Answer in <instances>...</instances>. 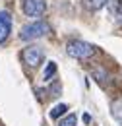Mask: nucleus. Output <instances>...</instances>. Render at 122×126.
<instances>
[{
    "label": "nucleus",
    "mask_w": 122,
    "mask_h": 126,
    "mask_svg": "<svg viewBox=\"0 0 122 126\" xmlns=\"http://www.w3.org/2000/svg\"><path fill=\"white\" fill-rule=\"evenodd\" d=\"M116 23L122 25V4L118 6V10H116Z\"/></svg>",
    "instance_id": "obj_12"
},
{
    "label": "nucleus",
    "mask_w": 122,
    "mask_h": 126,
    "mask_svg": "<svg viewBox=\"0 0 122 126\" xmlns=\"http://www.w3.org/2000/svg\"><path fill=\"white\" fill-rule=\"evenodd\" d=\"M68 112V105L66 103H60V105H54L52 107V110H50V118L52 120H58L60 116H64Z\"/></svg>",
    "instance_id": "obj_7"
},
{
    "label": "nucleus",
    "mask_w": 122,
    "mask_h": 126,
    "mask_svg": "<svg viewBox=\"0 0 122 126\" xmlns=\"http://www.w3.org/2000/svg\"><path fill=\"white\" fill-rule=\"evenodd\" d=\"M76 124H77V116L76 114H68V116L60 118V122H58V126H76Z\"/></svg>",
    "instance_id": "obj_11"
},
{
    "label": "nucleus",
    "mask_w": 122,
    "mask_h": 126,
    "mask_svg": "<svg viewBox=\"0 0 122 126\" xmlns=\"http://www.w3.org/2000/svg\"><path fill=\"white\" fill-rule=\"evenodd\" d=\"M56 74V64L54 62H48L45 68V72H43V78H45V81H48V79H52V76Z\"/></svg>",
    "instance_id": "obj_10"
},
{
    "label": "nucleus",
    "mask_w": 122,
    "mask_h": 126,
    "mask_svg": "<svg viewBox=\"0 0 122 126\" xmlns=\"http://www.w3.org/2000/svg\"><path fill=\"white\" fill-rule=\"evenodd\" d=\"M48 33V25L45 21H33L29 25H23L21 31H19V39L21 41H33V39H39Z\"/></svg>",
    "instance_id": "obj_1"
},
{
    "label": "nucleus",
    "mask_w": 122,
    "mask_h": 126,
    "mask_svg": "<svg viewBox=\"0 0 122 126\" xmlns=\"http://www.w3.org/2000/svg\"><path fill=\"white\" fill-rule=\"evenodd\" d=\"M66 52L72 58H89L95 54V47L85 41H70L66 45Z\"/></svg>",
    "instance_id": "obj_2"
},
{
    "label": "nucleus",
    "mask_w": 122,
    "mask_h": 126,
    "mask_svg": "<svg viewBox=\"0 0 122 126\" xmlns=\"http://www.w3.org/2000/svg\"><path fill=\"white\" fill-rule=\"evenodd\" d=\"M110 114H112V118L116 122L122 124V99H114L110 103Z\"/></svg>",
    "instance_id": "obj_6"
},
{
    "label": "nucleus",
    "mask_w": 122,
    "mask_h": 126,
    "mask_svg": "<svg viewBox=\"0 0 122 126\" xmlns=\"http://www.w3.org/2000/svg\"><path fill=\"white\" fill-rule=\"evenodd\" d=\"M21 60L27 64L29 68H37L39 64L43 62V48L37 45H29L21 50Z\"/></svg>",
    "instance_id": "obj_3"
},
{
    "label": "nucleus",
    "mask_w": 122,
    "mask_h": 126,
    "mask_svg": "<svg viewBox=\"0 0 122 126\" xmlns=\"http://www.w3.org/2000/svg\"><path fill=\"white\" fill-rule=\"evenodd\" d=\"M93 76H95V79H97V81H99L103 87L110 83V79H108V74L105 72V70H103V68H95V70H93Z\"/></svg>",
    "instance_id": "obj_8"
},
{
    "label": "nucleus",
    "mask_w": 122,
    "mask_h": 126,
    "mask_svg": "<svg viewBox=\"0 0 122 126\" xmlns=\"http://www.w3.org/2000/svg\"><path fill=\"white\" fill-rule=\"evenodd\" d=\"M46 2L45 0H23V14L29 17H39L45 14Z\"/></svg>",
    "instance_id": "obj_4"
},
{
    "label": "nucleus",
    "mask_w": 122,
    "mask_h": 126,
    "mask_svg": "<svg viewBox=\"0 0 122 126\" xmlns=\"http://www.w3.org/2000/svg\"><path fill=\"white\" fill-rule=\"evenodd\" d=\"M12 31V16L8 12H0V43H4Z\"/></svg>",
    "instance_id": "obj_5"
},
{
    "label": "nucleus",
    "mask_w": 122,
    "mask_h": 126,
    "mask_svg": "<svg viewBox=\"0 0 122 126\" xmlns=\"http://www.w3.org/2000/svg\"><path fill=\"white\" fill-rule=\"evenodd\" d=\"M107 2L108 0H83V6H85L87 10H93V12H95V10H101Z\"/></svg>",
    "instance_id": "obj_9"
}]
</instances>
